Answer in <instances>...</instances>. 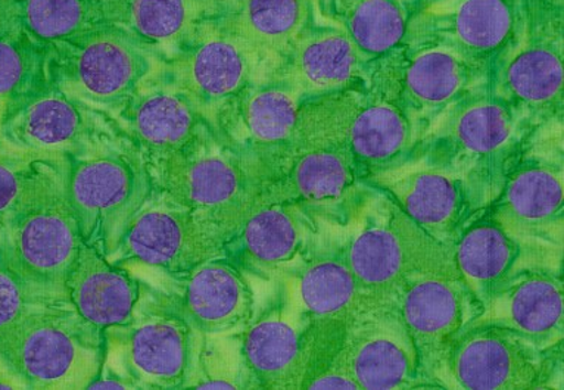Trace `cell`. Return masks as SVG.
<instances>
[{
	"instance_id": "f6af8a7d",
	"label": "cell",
	"mask_w": 564,
	"mask_h": 390,
	"mask_svg": "<svg viewBox=\"0 0 564 390\" xmlns=\"http://www.w3.org/2000/svg\"><path fill=\"white\" fill-rule=\"evenodd\" d=\"M104 6H107L109 12H111L112 21H113V12H116L117 8L124 3L126 0H99Z\"/></svg>"
},
{
	"instance_id": "ab89813d",
	"label": "cell",
	"mask_w": 564,
	"mask_h": 390,
	"mask_svg": "<svg viewBox=\"0 0 564 390\" xmlns=\"http://www.w3.org/2000/svg\"><path fill=\"white\" fill-rule=\"evenodd\" d=\"M524 33L554 30L562 21L563 0H505Z\"/></svg>"
},
{
	"instance_id": "5bb4252c",
	"label": "cell",
	"mask_w": 564,
	"mask_h": 390,
	"mask_svg": "<svg viewBox=\"0 0 564 390\" xmlns=\"http://www.w3.org/2000/svg\"><path fill=\"white\" fill-rule=\"evenodd\" d=\"M516 25L505 0H452L410 19L404 42L411 52L444 50L487 68L509 45Z\"/></svg>"
},
{
	"instance_id": "f35d334b",
	"label": "cell",
	"mask_w": 564,
	"mask_h": 390,
	"mask_svg": "<svg viewBox=\"0 0 564 390\" xmlns=\"http://www.w3.org/2000/svg\"><path fill=\"white\" fill-rule=\"evenodd\" d=\"M34 302L0 253V345Z\"/></svg>"
},
{
	"instance_id": "f546056e",
	"label": "cell",
	"mask_w": 564,
	"mask_h": 390,
	"mask_svg": "<svg viewBox=\"0 0 564 390\" xmlns=\"http://www.w3.org/2000/svg\"><path fill=\"white\" fill-rule=\"evenodd\" d=\"M108 260L83 243L65 283L77 313L102 331L129 323L142 295L138 280Z\"/></svg>"
},
{
	"instance_id": "5b68a950",
	"label": "cell",
	"mask_w": 564,
	"mask_h": 390,
	"mask_svg": "<svg viewBox=\"0 0 564 390\" xmlns=\"http://www.w3.org/2000/svg\"><path fill=\"white\" fill-rule=\"evenodd\" d=\"M523 126L518 113L491 91L470 94L445 112L427 155L460 177L470 207L485 205L494 187L501 191L502 165Z\"/></svg>"
},
{
	"instance_id": "6da1fadb",
	"label": "cell",
	"mask_w": 564,
	"mask_h": 390,
	"mask_svg": "<svg viewBox=\"0 0 564 390\" xmlns=\"http://www.w3.org/2000/svg\"><path fill=\"white\" fill-rule=\"evenodd\" d=\"M107 358L105 331L67 300L34 302L0 345V364L30 389H89Z\"/></svg>"
},
{
	"instance_id": "9c48e42d",
	"label": "cell",
	"mask_w": 564,
	"mask_h": 390,
	"mask_svg": "<svg viewBox=\"0 0 564 390\" xmlns=\"http://www.w3.org/2000/svg\"><path fill=\"white\" fill-rule=\"evenodd\" d=\"M58 45L55 86L89 107L124 108L152 69L148 43L118 24Z\"/></svg>"
},
{
	"instance_id": "74e56055",
	"label": "cell",
	"mask_w": 564,
	"mask_h": 390,
	"mask_svg": "<svg viewBox=\"0 0 564 390\" xmlns=\"http://www.w3.org/2000/svg\"><path fill=\"white\" fill-rule=\"evenodd\" d=\"M43 56L23 36L0 39V102L15 104L41 89Z\"/></svg>"
},
{
	"instance_id": "9a60e30c",
	"label": "cell",
	"mask_w": 564,
	"mask_h": 390,
	"mask_svg": "<svg viewBox=\"0 0 564 390\" xmlns=\"http://www.w3.org/2000/svg\"><path fill=\"white\" fill-rule=\"evenodd\" d=\"M563 201L562 164L531 160L507 175L488 218L497 223L522 252L562 248Z\"/></svg>"
},
{
	"instance_id": "ffe728a7",
	"label": "cell",
	"mask_w": 564,
	"mask_h": 390,
	"mask_svg": "<svg viewBox=\"0 0 564 390\" xmlns=\"http://www.w3.org/2000/svg\"><path fill=\"white\" fill-rule=\"evenodd\" d=\"M85 104L59 87L42 86L8 107L0 133L17 151L59 158L89 151L95 127Z\"/></svg>"
},
{
	"instance_id": "2e32d148",
	"label": "cell",
	"mask_w": 564,
	"mask_h": 390,
	"mask_svg": "<svg viewBox=\"0 0 564 390\" xmlns=\"http://www.w3.org/2000/svg\"><path fill=\"white\" fill-rule=\"evenodd\" d=\"M389 196L427 236L453 248L471 207L460 177L425 153L366 180Z\"/></svg>"
},
{
	"instance_id": "7bdbcfd3",
	"label": "cell",
	"mask_w": 564,
	"mask_h": 390,
	"mask_svg": "<svg viewBox=\"0 0 564 390\" xmlns=\"http://www.w3.org/2000/svg\"><path fill=\"white\" fill-rule=\"evenodd\" d=\"M89 389H138L134 381L126 375H118L105 364L102 375L90 384Z\"/></svg>"
},
{
	"instance_id": "7402d4cb",
	"label": "cell",
	"mask_w": 564,
	"mask_h": 390,
	"mask_svg": "<svg viewBox=\"0 0 564 390\" xmlns=\"http://www.w3.org/2000/svg\"><path fill=\"white\" fill-rule=\"evenodd\" d=\"M121 117L154 173L209 133L207 120L172 83L135 91Z\"/></svg>"
},
{
	"instance_id": "1f68e13d",
	"label": "cell",
	"mask_w": 564,
	"mask_h": 390,
	"mask_svg": "<svg viewBox=\"0 0 564 390\" xmlns=\"http://www.w3.org/2000/svg\"><path fill=\"white\" fill-rule=\"evenodd\" d=\"M520 256L519 245L489 218L467 227L453 245L458 273L482 311L513 273Z\"/></svg>"
},
{
	"instance_id": "e575fe53",
	"label": "cell",
	"mask_w": 564,
	"mask_h": 390,
	"mask_svg": "<svg viewBox=\"0 0 564 390\" xmlns=\"http://www.w3.org/2000/svg\"><path fill=\"white\" fill-rule=\"evenodd\" d=\"M21 14L30 33L56 45L116 24L99 0H23Z\"/></svg>"
},
{
	"instance_id": "d590c367",
	"label": "cell",
	"mask_w": 564,
	"mask_h": 390,
	"mask_svg": "<svg viewBox=\"0 0 564 390\" xmlns=\"http://www.w3.org/2000/svg\"><path fill=\"white\" fill-rule=\"evenodd\" d=\"M185 389H252L240 335L195 333Z\"/></svg>"
},
{
	"instance_id": "cb8c5ba5",
	"label": "cell",
	"mask_w": 564,
	"mask_h": 390,
	"mask_svg": "<svg viewBox=\"0 0 564 390\" xmlns=\"http://www.w3.org/2000/svg\"><path fill=\"white\" fill-rule=\"evenodd\" d=\"M312 230V217L269 188L225 243V257L242 271L270 274L299 258Z\"/></svg>"
},
{
	"instance_id": "836d02e7",
	"label": "cell",
	"mask_w": 564,
	"mask_h": 390,
	"mask_svg": "<svg viewBox=\"0 0 564 390\" xmlns=\"http://www.w3.org/2000/svg\"><path fill=\"white\" fill-rule=\"evenodd\" d=\"M212 0H126L113 23L148 43L181 41L192 32Z\"/></svg>"
},
{
	"instance_id": "484cf974",
	"label": "cell",
	"mask_w": 564,
	"mask_h": 390,
	"mask_svg": "<svg viewBox=\"0 0 564 390\" xmlns=\"http://www.w3.org/2000/svg\"><path fill=\"white\" fill-rule=\"evenodd\" d=\"M213 29L227 34L262 67L282 61L312 19V0H213Z\"/></svg>"
},
{
	"instance_id": "30bf717a",
	"label": "cell",
	"mask_w": 564,
	"mask_h": 390,
	"mask_svg": "<svg viewBox=\"0 0 564 390\" xmlns=\"http://www.w3.org/2000/svg\"><path fill=\"white\" fill-rule=\"evenodd\" d=\"M252 389H305L316 375L312 326L292 288L282 282L240 332Z\"/></svg>"
},
{
	"instance_id": "7c38bea8",
	"label": "cell",
	"mask_w": 564,
	"mask_h": 390,
	"mask_svg": "<svg viewBox=\"0 0 564 390\" xmlns=\"http://www.w3.org/2000/svg\"><path fill=\"white\" fill-rule=\"evenodd\" d=\"M116 256L118 266L138 262L181 279L204 261L225 256V240L194 213L154 187Z\"/></svg>"
},
{
	"instance_id": "603a6c76",
	"label": "cell",
	"mask_w": 564,
	"mask_h": 390,
	"mask_svg": "<svg viewBox=\"0 0 564 390\" xmlns=\"http://www.w3.org/2000/svg\"><path fill=\"white\" fill-rule=\"evenodd\" d=\"M563 282L545 269L511 273L487 308L471 323L507 328L536 348L554 350L564 333Z\"/></svg>"
},
{
	"instance_id": "d4e9b609",
	"label": "cell",
	"mask_w": 564,
	"mask_h": 390,
	"mask_svg": "<svg viewBox=\"0 0 564 390\" xmlns=\"http://www.w3.org/2000/svg\"><path fill=\"white\" fill-rule=\"evenodd\" d=\"M178 305L196 333L243 331L256 314V297L243 271L225 256L212 258L183 278Z\"/></svg>"
},
{
	"instance_id": "4dcf8cb0",
	"label": "cell",
	"mask_w": 564,
	"mask_h": 390,
	"mask_svg": "<svg viewBox=\"0 0 564 390\" xmlns=\"http://www.w3.org/2000/svg\"><path fill=\"white\" fill-rule=\"evenodd\" d=\"M362 180L391 170L409 160L415 130L409 118L391 100L371 96L352 105L344 129Z\"/></svg>"
},
{
	"instance_id": "e0dca14e",
	"label": "cell",
	"mask_w": 564,
	"mask_h": 390,
	"mask_svg": "<svg viewBox=\"0 0 564 390\" xmlns=\"http://www.w3.org/2000/svg\"><path fill=\"white\" fill-rule=\"evenodd\" d=\"M360 389L431 386L420 371L419 354L397 305L362 314L339 346Z\"/></svg>"
},
{
	"instance_id": "44dd1931",
	"label": "cell",
	"mask_w": 564,
	"mask_h": 390,
	"mask_svg": "<svg viewBox=\"0 0 564 390\" xmlns=\"http://www.w3.org/2000/svg\"><path fill=\"white\" fill-rule=\"evenodd\" d=\"M262 68L247 47L213 29L176 58L172 85L209 120L253 85Z\"/></svg>"
},
{
	"instance_id": "277c9868",
	"label": "cell",
	"mask_w": 564,
	"mask_h": 390,
	"mask_svg": "<svg viewBox=\"0 0 564 390\" xmlns=\"http://www.w3.org/2000/svg\"><path fill=\"white\" fill-rule=\"evenodd\" d=\"M67 166L0 234V253L33 302L67 300L65 283L85 243L67 198Z\"/></svg>"
},
{
	"instance_id": "ee69618b",
	"label": "cell",
	"mask_w": 564,
	"mask_h": 390,
	"mask_svg": "<svg viewBox=\"0 0 564 390\" xmlns=\"http://www.w3.org/2000/svg\"><path fill=\"white\" fill-rule=\"evenodd\" d=\"M400 2L404 7L406 14H409V19H413L414 15L430 11L432 8L444 6L449 0H400Z\"/></svg>"
},
{
	"instance_id": "ac0fdd59",
	"label": "cell",
	"mask_w": 564,
	"mask_h": 390,
	"mask_svg": "<svg viewBox=\"0 0 564 390\" xmlns=\"http://www.w3.org/2000/svg\"><path fill=\"white\" fill-rule=\"evenodd\" d=\"M554 30L527 33L496 58L491 94L509 105L520 120H544L562 111L563 46Z\"/></svg>"
},
{
	"instance_id": "3957f363",
	"label": "cell",
	"mask_w": 564,
	"mask_h": 390,
	"mask_svg": "<svg viewBox=\"0 0 564 390\" xmlns=\"http://www.w3.org/2000/svg\"><path fill=\"white\" fill-rule=\"evenodd\" d=\"M65 184L83 242L107 258L116 256L154 192L142 155L112 147L90 148L69 160Z\"/></svg>"
},
{
	"instance_id": "8d00e7d4",
	"label": "cell",
	"mask_w": 564,
	"mask_h": 390,
	"mask_svg": "<svg viewBox=\"0 0 564 390\" xmlns=\"http://www.w3.org/2000/svg\"><path fill=\"white\" fill-rule=\"evenodd\" d=\"M64 166L59 158L0 153V234L50 186Z\"/></svg>"
},
{
	"instance_id": "7a4b0ae2",
	"label": "cell",
	"mask_w": 564,
	"mask_h": 390,
	"mask_svg": "<svg viewBox=\"0 0 564 390\" xmlns=\"http://www.w3.org/2000/svg\"><path fill=\"white\" fill-rule=\"evenodd\" d=\"M154 187L194 213L225 243L274 182L256 155L212 133L156 170Z\"/></svg>"
},
{
	"instance_id": "f1b7e54d",
	"label": "cell",
	"mask_w": 564,
	"mask_h": 390,
	"mask_svg": "<svg viewBox=\"0 0 564 390\" xmlns=\"http://www.w3.org/2000/svg\"><path fill=\"white\" fill-rule=\"evenodd\" d=\"M366 61L343 30L305 32L275 68L305 100L336 95L361 77Z\"/></svg>"
},
{
	"instance_id": "d6a6232c",
	"label": "cell",
	"mask_w": 564,
	"mask_h": 390,
	"mask_svg": "<svg viewBox=\"0 0 564 390\" xmlns=\"http://www.w3.org/2000/svg\"><path fill=\"white\" fill-rule=\"evenodd\" d=\"M336 12L343 32L366 63L404 42L410 19L400 0H343Z\"/></svg>"
},
{
	"instance_id": "4316f807",
	"label": "cell",
	"mask_w": 564,
	"mask_h": 390,
	"mask_svg": "<svg viewBox=\"0 0 564 390\" xmlns=\"http://www.w3.org/2000/svg\"><path fill=\"white\" fill-rule=\"evenodd\" d=\"M485 67L444 50L413 52L402 69L398 107L413 124L415 133L438 120L449 108L471 94Z\"/></svg>"
},
{
	"instance_id": "83f0119b",
	"label": "cell",
	"mask_w": 564,
	"mask_h": 390,
	"mask_svg": "<svg viewBox=\"0 0 564 390\" xmlns=\"http://www.w3.org/2000/svg\"><path fill=\"white\" fill-rule=\"evenodd\" d=\"M304 102L300 91L274 76L261 85L253 83L234 102L236 109L231 121L238 122V130L234 131L243 142L238 147L261 161L262 153H267L265 162L274 178L275 153H291L294 149Z\"/></svg>"
},
{
	"instance_id": "b9f144b4",
	"label": "cell",
	"mask_w": 564,
	"mask_h": 390,
	"mask_svg": "<svg viewBox=\"0 0 564 390\" xmlns=\"http://www.w3.org/2000/svg\"><path fill=\"white\" fill-rule=\"evenodd\" d=\"M23 29L20 0H0V39L21 34Z\"/></svg>"
},
{
	"instance_id": "ba28073f",
	"label": "cell",
	"mask_w": 564,
	"mask_h": 390,
	"mask_svg": "<svg viewBox=\"0 0 564 390\" xmlns=\"http://www.w3.org/2000/svg\"><path fill=\"white\" fill-rule=\"evenodd\" d=\"M397 306L413 337L420 371L426 380L438 377L453 342L482 313L463 282L449 247L441 248L406 278Z\"/></svg>"
},
{
	"instance_id": "8992f818",
	"label": "cell",
	"mask_w": 564,
	"mask_h": 390,
	"mask_svg": "<svg viewBox=\"0 0 564 390\" xmlns=\"http://www.w3.org/2000/svg\"><path fill=\"white\" fill-rule=\"evenodd\" d=\"M360 229L343 253L354 278L379 306L397 305L402 284L444 245L436 242L379 188L367 192Z\"/></svg>"
},
{
	"instance_id": "8fae6325",
	"label": "cell",
	"mask_w": 564,
	"mask_h": 390,
	"mask_svg": "<svg viewBox=\"0 0 564 390\" xmlns=\"http://www.w3.org/2000/svg\"><path fill=\"white\" fill-rule=\"evenodd\" d=\"M553 354L507 328L470 323L453 342L443 371L463 389H540L554 375Z\"/></svg>"
},
{
	"instance_id": "d6986e66",
	"label": "cell",
	"mask_w": 564,
	"mask_h": 390,
	"mask_svg": "<svg viewBox=\"0 0 564 390\" xmlns=\"http://www.w3.org/2000/svg\"><path fill=\"white\" fill-rule=\"evenodd\" d=\"M295 297L312 326L316 375L339 349L348 328L362 314L379 308L362 291L344 256L305 262L295 278Z\"/></svg>"
},
{
	"instance_id": "52a82bcc",
	"label": "cell",
	"mask_w": 564,
	"mask_h": 390,
	"mask_svg": "<svg viewBox=\"0 0 564 390\" xmlns=\"http://www.w3.org/2000/svg\"><path fill=\"white\" fill-rule=\"evenodd\" d=\"M195 333L176 295L142 286L130 322L105 336L108 354L117 355L138 389H185Z\"/></svg>"
},
{
	"instance_id": "60d3db41",
	"label": "cell",
	"mask_w": 564,
	"mask_h": 390,
	"mask_svg": "<svg viewBox=\"0 0 564 390\" xmlns=\"http://www.w3.org/2000/svg\"><path fill=\"white\" fill-rule=\"evenodd\" d=\"M305 389H360V386L354 379L343 354L336 350L334 357L308 381Z\"/></svg>"
},
{
	"instance_id": "4fadbf2b",
	"label": "cell",
	"mask_w": 564,
	"mask_h": 390,
	"mask_svg": "<svg viewBox=\"0 0 564 390\" xmlns=\"http://www.w3.org/2000/svg\"><path fill=\"white\" fill-rule=\"evenodd\" d=\"M285 171H280L271 193L296 205L308 217L344 225L358 213L367 192L365 180L343 139L304 144Z\"/></svg>"
}]
</instances>
